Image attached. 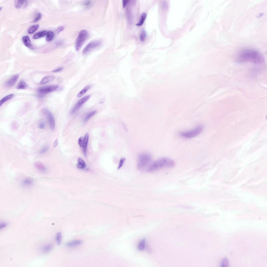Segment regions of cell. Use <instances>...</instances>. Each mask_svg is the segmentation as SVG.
<instances>
[{"label": "cell", "mask_w": 267, "mask_h": 267, "mask_svg": "<svg viewBox=\"0 0 267 267\" xmlns=\"http://www.w3.org/2000/svg\"><path fill=\"white\" fill-rule=\"evenodd\" d=\"M33 180L31 178H27L24 179L22 181V184L26 187H30L33 184Z\"/></svg>", "instance_id": "9a60e30c"}, {"label": "cell", "mask_w": 267, "mask_h": 267, "mask_svg": "<svg viewBox=\"0 0 267 267\" xmlns=\"http://www.w3.org/2000/svg\"><path fill=\"white\" fill-rule=\"evenodd\" d=\"M54 77L52 76H46L43 78L40 82V84H44L51 82L54 79Z\"/></svg>", "instance_id": "e0dca14e"}, {"label": "cell", "mask_w": 267, "mask_h": 267, "mask_svg": "<svg viewBox=\"0 0 267 267\" xmlns=\"http://www.w3.org/2000/svg\"><path fill=\"white\" fill-rule=\"evenodd\" d=\"M53 246L51 244H47L44 246L42 249V252L44 253L49 252L52 248Z\"/></svg>", "instance_id": "7402d4cb"}, {"label": "cell", "mask_w": 267, "mask_h": 267, "mask_svg": "<svg viewBox=\"0 0 267 267\" xmlns=\"http://www.w3.org/2000/svg\"><path fill=\"white\" fill-rule=\"evenodd\" d=\"M89 139V134H86L84 137V141L83 146V153L85 156L87 155V147Z\"/></svg>", "instance_id": "4fadbf2b"}, {"label": "cell", "mask_w": 267, "mask_h": 267, "mask_svg": "<svg viewBox=\"0 0 267 267\" xmlns=\"http://www.w3.org/2000/svg\"><path fill=\"white\" fill-rule=\"evenodd\" d=\"M62 238V235L61 233L59 232L57 233L56 236V241L58 245L60 244L61 242Z\"/></svg>", "instance_id": "f1b7e54d"}, {"label": "cell", "mask_w": 267, "mask_h": 267, "mask_svg": "<svg viewBox=\"0 0 267 267\" xmlns=\"http://www.w3.org/2000/svg\"><path fill=\"white\" fill-rule=\"evenodd\" d=\"M129 1H130L128 0H123L122 1L123 6V8L126 7L128 3H129Z\"/></svg>", "instance_id": "74e56055"}, {"label": "cell", "mask_w": 267, "mask_h": 267, "mask_svg": "<svg viewBox=\"0 0 267 267\" xmlns=\"http://www.w3.org/2000/svg\"><path fill=\"white\" fill-rule=\"evenodd\" d=\"M49 147L48 146H45L42 148L40 150L39 153L40 154H43L46 153L48 150Z\"/></svg>", "instance_id": "1f68e13d"}, {"label": "cell", "mask_w": 267, "mask_h": 267, "mask_svg": "<svg viewBox=\"0 0 267 267\" xmlns=\"http://www.w3.org/2000/svg\"><path fill=\"white\" fill-rule=\"evenodd\" d=\"M101 44V42L99 40H96L89 43L84 48L83 51V53L85 54L88 53L91 50L97 48Z\"/></svg>", "instance_id": "ba28073f"}, {"label": "cell", "mask_w": 267, "mask_h": 267, "mask_svg": "<svg viewBox=\"0 0 267 267\" xmlns=\"http://www.w3.org/2000/svg\"><path fill=\"white\" fill-rule=\"evenodd\" d=\"M54 36V34L53 32L49 31L47 33L46 35V41L48 42L51 41L53 39Z\"/></svg>", "instance_id": "d4e9b609"}, {"label": "cell", "mask_w": 267, "mask_h": 267, "mask_svg": "<svg viewBox=\"0 0 267 267\" xmlns=\"http://www.w3.org/2000/svg\"><path fill=\"white\" fill-rule=\"evenodd\" d=\"M27 87V84L24 81L21 80L18 83L16 86V88L17 89H26Z\"/></svg>", "instance_id": "d6986e66"}, {"label": "cell", "mask_w": 267, "mask_h": 267, "mask_svg": "<svg viewBox=\"0 0 267 267\" xmlns=\"http://www.w3.org/2000/svg\"><path fill=\"white\" fill-rule=\"evenodd\" d=\"M45 126V123L42 121L40 122L39 124V127L40 129H43Z\"/></svg>", "instance_id": "d590c367"}, {"label": "cell", "mask_w": 267, "mask_h": 267, "mask_svg": "<svg viewBox=\"0 0 267 267\" xmlns=\"http://www.w3.org/2000/svg\"><path fill=\"white\" fill-rule=\"evenodd\" d=\"M7 225V224L6 223H1L0 224V229L4 228L6 227Z\"/></svg>", "instance_id": "ab89813d"}, {"label": "cell", "mask_w": 267, "mask_h": 267, "mask_svg": "<svg viewBox=\"0 0 267 267\" xmlns=\"http://www.w3.org/2000/svg\"><path fill=\"white\" fill-rule=\"evenodd\" d=\"M174 161L168 158H162L151 163L148 167L147 171L151 172L164 168H172L175 166Z\"/></svg>", "instance_id": "7a4b0ae2"}, {"label": "cell", "mask_w": 267, "mask_h": 267, "mask_svg": "<svg viewBox=\"0 0 267 267\" xmlns=\"http://www.w3.org/2000/svg\"><path fill=\"white\" fill-rule=\"evenodd\" d=\"M203 129V127L199 125L193 129L187 131L181 132L180 136L182 137L186 138H191L197 136L201 133Z\"/></svg>", "instance_id": "277c9868"}, {"label": "cell", "mask_w": 267, "mask_h": 267, "mask_svg": "<svg viewBox=\"0 0 267 267\" xmlns=\"http://www.w3.org/2000/svg\"><path fill=\"white\" fill-rule=\"evenodd\" d=\"M58 144V139H57L54 142L53 145V146L54 147H56Z\"/></svg>", "instance_id": "b9f144b4"}, {"label": "cell", "mask_w": 267, "mask_h": 267, "mask_svg": "<svg viewBox=\"0 0 267 267\" xmlns=\"http://www.w3.org/2000/svg\"><path fill=\"white\" fill-rule=\"evenodd\" d=\"M42 18V15L40 13H39L37 15L36 18L34 20V22H38L39 20L41 19Z\"/></svg>", "instance_id": "d6a6232c"}, {"label": "cell", "mask_w": 267, "mask_h": 267, "mask_svg": "<svg viewBox=\"0 0 267 267\" xmlns=\"http://www.w3.org/2000/svg\"><path fill=\"white\" fill-rule=\"evenodd\" d=\"M105 97L103 98L102 99V100H101L100 101V104L103 103L104 102L105 100Z\"/></svg>", "instance_id": "7bdbcfd3"}, {"label": "cell", "mask_w": 267, "mask_h": 267, "mask_svg": "<svg viewBox=\"0 0 267 267\" xmlns=\"http://www.w3.org/2000/svg\"><path fill=\"white\" fill-rule=\"evenodd\" d=\"M47 33L46 31H43L37 33L33 36V39H36L42 38L46 35Z\"/></svg>", "instance_id": "ac0fdd59"}, {"label": "cell", "mask_w": 267, "mask_h": 267, "mask_svg": "<svg viewBox=\"0 0 267 267\" xmlns=\"http://www.w3.org/2000/svg\"><path fill=\"white\" fill-rule=\"evenodd\" d=\"M146 16L147 15L146 13H143L141 15L139 22L136 24V25L138 26L142 25L146 18Z\"/></svg>", "instance_id": "cb8c5ba5"}, {"label": "cell", "mask_w": 267, "mask_h": 267, "mask_svg": "<svg viewBox=\"0 0 267 267\" xmlns=\"http://www.w3.org/2000/svg\"><path fill=\"white\" fill-rule=\"evenodd\" d=\"M91 97L90 95H88L80 99L74 107L71 112L72 114L76 113L82 106L83 104L88 100Z\"/></svg>", "instance_id": "9c48e42d"}, {"label": "cell", "mask_w": 267, "mask_h": 267, "mask_svg": "<svg viewBox=\"0 0 267 267\" xmlns=\"http://www.w3.org/2000/svg\"><path fill=\"white\" fill-rule=\"evenodd\" d=\"M35 167L40 171L45 172L47 170V168L45 166L42 162L37 161L34 164Z\"/></svg>", "instance_id": "7c38bea8"}, {"label": "cell", "mask_w": 267, "mask_h": 267, "mask_svg": "<svg viewBox=\"0 0 267 267\" xmlns=\"http://www.w3.org/2000/svg\"><path fill=\"white\" fill-rule=\"evenodd\" d=\"M97 111L95 110L93 111L90 112L86 116L84 119V121H86L88 120L90 118L93 116L94 114L97 113Z\"/></svg>", "instance_id": "f546056e"}, {"label": "cell", "mask_w": 267, "mask_h": 267, "mask_svg": "<svg viewBox=\"0 0 267 267\" xmlns=\"http://www.w3.org/2000/svg\"><path fill=\"white\" fill-rule=\"evenodd\" d=\"M88 36V33L85 30H82L79 32L76 43L75 48L76 51H78L80 49L87 38Z\"/></svg>", "instance_id": "5b68a950"}, {"label": "cell", "mask_w": 267, "mask_h": 267, "mask_svg": "<svg viewBox=\"0 0 267 267\" xmlns=\"http://www.w3.org/2000/svg\"><path fill=\"white\" fill-rule=\"evenodd\" d=\"M15 7L18 9L21 8L23 6L25 7L27 5V2L23 0H16L15 2Z\"/></svg>", "instance_id": "5bb4252c"}, {"label": "cell", "mask_w": 267, "mask_h": 267, "mask_svg": "<svg viewBox=\"0 0 267 267\" xmlns=\"http://www.w3.org/2000/svg\"><path fill=\"white\" fill-rule=\"evenodd\" d=\"M57 85H50L40 87L38 89V92L41 94H45L51 93L58 89Z\"/></svg>", "instance_id": "52a82bcc"}, {"label": "cell", "mask_w": 267, "mask_h": 267, "mask_svg": "<svg viewBox=\"0 0 267 267\" xmlns=\"http://www.w3.org/2000/svg\"><path fill=\"white\" fill-rule=\"evenodd\" d=\"M91 2L90 1H86L83 4L84 6H86V7H88L91 5Z\"/></svg>", "instance_id": "f35d334b"}, {"label": "cell", "mask_w": 267, "mask_h": 267, "mask_svg": "<svg viewBox=\"0 0 267 267\" xmlns=\"http://www.w3.org/2000/svg\"><path fill=\"white\" fill-rule=\"evenodd\" d=\"M235 60L238 63L251 62L261 64L264 62L265 59L262 54L258 51L249 48L240 51L236 55Z\"/></svg>", "instance_id": "6da1fadb"}, {"label": "cell", "mask_w": 267, "mask_h": 267, "mask_svg": "<svg viewBox=\"0 0 267 267\" xmlns=\"http://www.w3.org/2000/svg\"><path fill=\"white\" fill-rule=\"evenodd\" d=\"M152 160L151 155L147 153H142L138 155L137 167L138 169L143 171L150 163Z\"/></svg>", "instance_id": "3957f363"}, {"label": "cell", "mask_w": 267, "mask_h": 267, "mask_svg": "<svg viewBox=\"0 0 267 267\" xmlns=\"http://www.w3.org/2000/svg\"><path fill=\"white\" fill-rule=\"evenodd\" d=\"M22 41L24 45L28 48L31 50H33L34 48L31 44L29 37L27 36L23 37Z\"/></svg>", "instance_id": "8fae6325"}, {"label": "cell", "mask_w": 267, "mask_h": 267, "mask_svg": "<svg viewBox=\"0 0 267 267\" xmlns=\"http://www.w3.org/2000/svg\"><path fill=\"white\" fill-rule=\"evenodd\" d=\"M84 141V138L83 137L79 138L78 140V143L80 146L81 147H83Z\"/></svg>", "instance_id": "836d02e7"}, {"label": "cell", "mask_w": 267, "mask_h": 267, "mask_svg": "<svg viewBox=\"0 0 267 267\" xmlns=\"http://www.w3.org/2000/svg\"><path fill=\"white\" fill-rule=\"evenodd\" d=\"M39 27L38 24H36L32 26L29 28L28 30V32L30 34H32L34 33L38 30Z\"/></svg>", "instance_id": "603a6c76"}, {"label": "cell", "mask_w": 267, "mask_h": 267, "mask_svg": "<svg viewBox=\"0 0 267 267\" xmlns=\"http://www.w3.org/2000/svg\"><path fill=\"white\" fill-rule=\"evenodd\" d=\"M91 87H92V85H87L85 86L78 94L77 96V97L79 98L82 97L90 88Z\"/></svg>", "instance_id": "44dd1931"}, {"label": "cell", "mask_w": 267, "mask_h": 267, "mask_svg": "<svg viewBox=\"0 0 267 267\" xmlns=\"http://www.w3.org/2000/svg\"><path fill=\"white\" fill-rule=\"evenodd\" d=\"M64 28L63 26H61L59 27L58 29L56 30V31L57 33H59L61 32L64 29Z\"/></svg>", "instance_id": "60d3db41"}, {"label": "cell", "mask_w": 267, "mask_h": 267, "mask_svg": "<svg viewBox=\"0 0 267 267\" xmlns=\"http://www.w3.org/2000/svg\"><path fill=\"white\" fill-rule=\"evenodd\" d=\"M82 241L81 240H75L68 243L67 244V246L72 247L80 245L82 244Z\"/></svg>", "instance_id": "2e32d148"}, {"label": "cell", "mask_w": 267, "mask_h": 267, "mask_svg": "<svg viewBox=\"0 0 267 267\" xmlns=\"http://www.w3.org/2000/svg\"><path fill=\"white\" fill-rule=\"evenodd\" d=\"M42 112L43 114L47 117L51 129L52 130H53L55 128V122L54 119L53 114L49 110L46 108H44L42 110Z\"/></svg>", "instance_id": "8992f818"}, {"label": "cell", "mask_w": 267, "mask_h": 267, "mask_svg": "<svg viewBox=\"0 0 267 267\" xmlns=\"http://www.w3.org/2000/svg\"><path fill=\"white\" fill-rule=\"evenodd\" d=\"M19 75L18 74L13 76L10 79L7 81L5 83V85L8 87H11L14 85L19 77Z\"/></svg>", "instance_id": "30bf717a"}, {"label": "cell", "mask_w": 267, "mask_h": 267, "mask_svg": "<svg viewBox=\"0 0 267 267\" xmlns=\"http://www.w3.org/2000/svg\"><path fill=\"white\" fill-rule=\"evenodd\" d=\"M126 160V159L125 158H122L120 160L119 164L117 168L118 170L120 169L122 167L125 161Z\"/></svg>", "instance_id": "4dcf8cb0"}, {"label": "cell", "mask_w": 267, "mask_h": 267, "mask_svg": "<svg viewBox=\"0 0 267 267\" xmlns=\"http://www.w3.org/2000/svg\"><path fill=\"white\" fill-rule=\"evenodd\" d=\"M15 95L14 94H9L3 98L0 101V106H1L2 105L7 101L12 98L14 97Z\"/></svg>", "instance_id": "ffe728a7"}, {"label": "cell", "mask_w": 267, "mask_h": 267, "mask_svg": "<svg viewBox=\"0 0 267 267\" xmlns=\"http://www.w3.org/2000/svg\"><path fill=\"white\" fill-rule=\"evenodd\" d=\"M147 36L146 33L144 29H143L142 30L140 36V39L142 42H144L145 41V39Z\"/></svg>", "instance_id": "83f0119b"}, {"label": "cell", "mask_w": 267, "mask_h": 267, "mask_svg": "<svg viewBox=\"0 0 267 267\" xmlns=\"http://www.w3.org/2000/svg\"><path fill=\"white\" fill-rule=\"evenodd\" d=\"M63 69V67H61L59 68L55 69L54 70L52 71V72L54 73H57L60 72Z\"/></svg>", "instance_id": "8d00e7d4"}, {"label": "cell", "mask_w": 267, "mask_h": 267, "mask_svg": "<svg viewBox=\"0 0 267 267\" xmlns=\"http://www.w3.org/2000/svg\"><path fill=\"white\" fill-rule=\"evenodd\" d=\"M222 265L223 267H228V262L227 259L225 258L223 259Z\"/></svg>", "instance_id": "e575fe53"}, {"label": "cell", "mask_w": 267, "mask_h": 267, "mask_svg": "<svg viewBox=\"0 0 267 267\" xmlns=\"http://www.w3.org/2000/svg\"><path fill=\"white\" fill-rule=\"evenodd\" d=\"M145 240L143 239L141 240L138 246V249L139 251H143L145 249Z\"/></svg>", "instance_id": "4316f807"}, {"label": "cell", "mask_w": 267, "mask_h": 267, "mask_svg": "<svg viewBox=\"0 0 267 267\" xmlns=\"http://www.w3.org/2000/svg\"><path fill=\"white\" fill-rule=\"evenodd\" d=\"M78 161L79 163H77L76 165V167L77 168L79 169H83L85 168V163L82 158H79L78 159Z\"/></svg>", "instance_id": "484cf974"}]
</instances>
